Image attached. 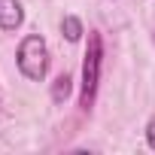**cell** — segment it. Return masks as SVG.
I'll return each mask as SVG.
<instances>
[{
  "label": "cell",
  "instance_id": "2",
  "mask_svg": "<svg viewBox=\"0 0 155 155\" xmlns=\"http://www.w3.org/2000/svg\"><path fill=\"white\" fill-rule=\"evenodd\" d=\"M101 61H104V43L97 31H88V49L82 61V110H91L97 82H101Z\"/></svg>",
  "mask_w": 155,
  "mask_h": 155
},
{
  "label": "cell",
  "instance_id": "4",
  "mask_svg": "<svg viewBox=\"0 0 155 155\" xmlns=\"http://www.w3.org/2000/svg\"><path fill=\"white\" fill-rule=\"evenodd\" d=\"M70 91H73V79L64 73V76H58L55 85H52V101H55V104H64V101L70 97Z\"/></svg>",
  "mask_w": 155,
  "mask_h": 155
},
{
  "label": "cell",
  "instance_id": "3",
  "mask_svg": "<svg viewBox=\"0 0 155 155\" xmlns=\"http://www.w3.org/2000/svg\"><path fill=\"white\" fill-rule=\"evenodd\" d=\"M25 21V9L18 0H0V31H15Z\"/></svg>",
  "mask_w": 155,
  "mask_h": 155
},
{
  "label": "cell",
  "instance_id": "1",
  "mask_svg": "<svg viewBox=\"0 0 155 155\" xmlns=\"http://www.w3.org/2000/svg\"><path fill=\"white\" fill-rule=\"evenodd\" d=\"M15 61H18V70H21L25 79L43 82V76H46V70H49V49H46V40H43L40 34H28V37L21 40V46H18Z\"/></svg>",
  "mask_w": 155,
  "mask_h": 155
},
{
  "label": "cell",
  "instance_id": "5",
  "mask_svg": "<svg viewBox=\"0 0 155 155\" xmlns=\"http://www.w3.org/2000/svg\"><path fill=\"white\" fill-rule=\"evenodd\" d=\"M61 31H64V37L70 40V43H76L85 31H82V21L76 18V15H64V21H61Z\"/></svg>",
  "mask_w": 155,
  "mask_h": 155
},
{
  "label": "cell",
  "instance_id": "6",
  "mask_svg": "<svg viewBox=\"0 0 155 155\" xmlns=\"http://www.w3.org/2000/svg\"><path fill=\"white\" fill-rule=\"evenodd\" d=\"M146 143H149V149H155V119H149V125H146Z\"/></svg>",
  "mask_w": 155,
  "mask_h": 155
}]
</instances>
